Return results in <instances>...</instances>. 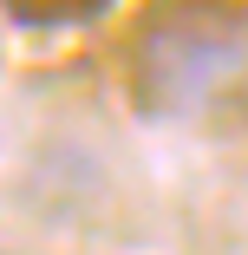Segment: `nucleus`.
<instances>
[{
	"label": "nucleus",
	"instance_id": "f257e3e1",
	"mask_svg": "<svg viewBox=\"0 0 248 255\" xmlns=\"http://www.w3.org/2000/svg\"><path fill=\"white\" fill-rule=\"evenodd\" d=\"M235 53H242V26L222 20H164L151 26V39H144V98L164 112H189L203 105V98L216 92V79L235 72Z\"/></svg>",
	"mask_w": 248,
	"mask_h": 255
}]
</instances>
